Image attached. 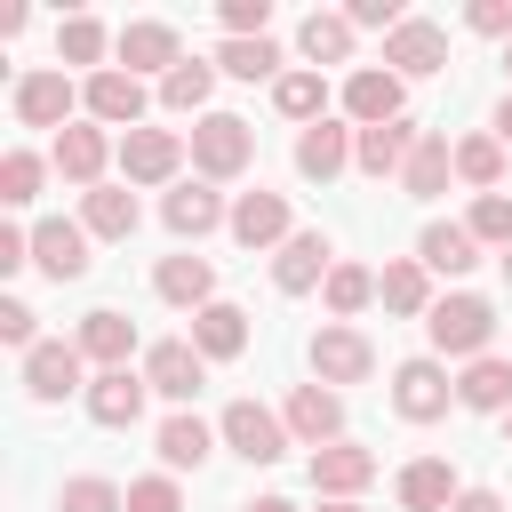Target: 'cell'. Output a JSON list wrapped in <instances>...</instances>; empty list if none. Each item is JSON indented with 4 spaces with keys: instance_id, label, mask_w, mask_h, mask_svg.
<instances>
[{
    "instance_id": "obj_1",
    "label": "cell",
    "mask_w": 512,
    "mask_h": 512,
    "mask_svg": "<svg viewBox=\"0 0 512 512\" xmlns=\"http://www.w3.org/2000/svg\"><path fill=\"white\" fill-rule=\"evenodd\" d=\"M424 336H432V352L440 360H488V336H496V312H488V296H440L432 312H424Z\"/></svg>"
},
{
    "instance_id": "obj_2",
    "label": "cell",
    "mask_w": 512,
    "mask_h": 512,
    "mask_svg": "<svg viewBox=\"0 0 512 512\" xmlns=\"http://www.w3.org/2000/svg\"><path fill=\"white\" fill-rule=\"evenodd\" d=\"M256 160V128L240 120V112H208L200 128H192V168H200V184H224V176H240Z\"/></svg>"
},
{
    "instance_id": "obj_3",
    "label": "cell",
    "mask_w": 512,
    "mask_h": 512,
    "mask_svg": "<svg viewBox=\"0 0 512 512\" xmlns=\"http://www.w3.org/2000/svg\"><path fill=\"white\" fill-rule=\"evenodd\" d=\"M376 376V344L360 336V328H344V320H328L320 336H312V384H368Z\"/></svg>"
},
{
    "instance_id": "obj_4",
    "label": "cell",
    "mask_w": 512,
    "mask_h": 512,
    "mask_svg": "<svg viewBox=\"0 0 512 512\" xmlns=\"http://www.w3.org/2000/svg\"><path fill=\"white\" fill-rule=\"evenodd\" d=\"M216 432H224V448L248 456V464H280V456H288V416H272L264 400H232Z\"/></svg>"
},
{
    "instance_id": "obj_5",
    "label": "cell",
    "mask_w": 512,
    "mask_h": 512,
    "mask_svg": "<svg viewBox=\"0 0 512 512\" xmlns=\"http://www.w3.org/2000/svg\"><path fill=\"white\" fill-rule=\"evenodd\" d=\"M448 400H456V384H448L440 360H400V368H392V408H400L408 424H440Z\"/></svg>"
},
{
    "instance_id": "obj_6",
    "label": "cell",
    "mask_w": 512,
    "mask_h": 512,
    "mask_svg": "<svg viewBox=\"0 0 512 512\" xmlns=\"http://www.w3.org/2000/svg\"><path fill=\"white\" fill-rule=\"evenodd\" d=\"M112 48H120V72H136V80H144V72H160V80H168V72L184 64V40H176V24H160V16H136V24H120V40H112Z\"/></svg>"
},
{
    "instance_id": "obj_7",
    "label": "cell",
    "mask_w": 512,
    "mask_h": 512,
    "mask_svg": "<svg viewBox=\"0 0 512 512\" xmlns=\"http://www.w3.org/2000/svg\"><path fill=\"white\" fill-rule=\"evenodd\" d=\"M144 392H152V384H144V368H96L80 400H88V416H96L104 432H128V424L144 416Z\"/></svg>"
},
{
    "instance_id": "obj_8",
    "label": "cell",
    "mask_w": 512,
    "mask_h": 512,
    "mask_svg": "<svg viewBox=\"0 0 512 512\" xmlns=\"http://www.w3.org/2000/svg\"><path fill=\"white\" fill-rule=\"evenodd\" d=\"M80 104H88V120H96V128H136V120H144V80H136V72H120V64H104V72H88Z\"/></svg>"
},
{
    "instance_id": "obj_9",
    "label": "cell",
    "mask_w": 512,
    "mask_h": 512,
    "mask_svg": "<svg viewBox=\"0 0 512 512\" xmlns=\"http://www.w3.org/2000/svg\"><path fill=\"white\" fill-rule=\"evenodd\" d=\"M184 168V136L176 128H128L120 136V176L128 184H168Z\"/></svg>"
},
{
    "instance_id": "obj_10",
    "label": "cell",
    "mask_w": 512,
    "mask_h": 512,
    "mask_svg": "<svg viewBox=\"0 0 512 512\" xmlns=\"http://www.w3.org/2000/svg\"><path fill=\"white\" fill-rule=\"evenodd\" d=\"M144 384H152L160 400H192V392L208 384V360H200V344H192V336H168V344H152V352H144Z\"/></svg>"
},
{
    "instance_id": "obj_11",
    "label": "cell",
    "mask_w": 512,
    "mask_h": 512,
    "mask_svg": "<svg viewBox=\"0 0 512 512\" xmlns=\"http://www.w3.org/2000/svg\"><path fill=\"white\" fill-rule=\"evenodd\" d=\"M288 440H304V448H336V440H344V392H328V384H296V392H288Z\"/></svg>"
},
{
    "instance_id": "obj_12",
    "label": "cell",
    "mask_w": 512,
    "mask_h": 512,
    "mask_svg": "<svg viewBox=\"0 0 512 512\" xmlns=\"http://www.w3.org/2000/svg\"><path fill=\"white\" fill-rule=\"evenodd\" d=\"M72 104H80V88H72L64 72H24V80H16V120H24V128H56V136H64V128H72Z\"/></svg>"
},
{
    "instance_id": "obj_13",
    "label": "cell",
    "mask_w": 512,
    "mask_h": 512,
    "mask_svg": "<svg viewBox=\"0 0 512 512\" xmlns=\"http://www.w3.org/2000/svg\"><path fill=\"white\" fill-rule=\"evenodd\" d=\"M328 272H336V248H328V232H296V240L272 256V288H280V296L328 288Z\"/></svg>"
},
{
    "instance_id": "obj_14",
    "label": "cell",
    "mask_w": 512,
    "mask_h": 512,
    "mask_svg": "<svg viewBox=\"0 0 512 512\" xmlns=\"http://www.w3.org/2000/svg\"><path fill=\"white\" fill-rule=\"evenodd\" d=\"M80 344H32L24 352V392L48 408V400H64V392H88V376H80Z\"/></svg>"
},
{
    "instance_id": "obj_15",
    "label": "cell",
    "mask_w": 512,
    "mask_h": 512,
    "mask_svg": "<svg viewBox=\"0 0 512 512\" xmlns=\"http://www.w3.org/2000/svg\"><path fill=\"white\" fill-rule=\"evenodd\" d=\"M440 64H448V32L424 24V16H408V24L384 40V72H400V80H424V72H440Z\"/></svg>"
},
{
    "instance_id": "obj_16",
    "label": "cell",
    "mask_w": 512,
    "mask_h": 512,
    "mask_svg": "<svg viewBox=\"0 0 512 512\" xmlns=\"http://www.w3.org/2000/svg\"><path fill=\"white\" fill-rule=\"evenodd\" d=\"M376 480V448H360V440H336V448H312V488L320 496H360Z\"/></svg>"
},
{
    "instance_id": "obj_17",
    "label": "cell",
    "mask_w": 512,
    "mask_h": 512,
    "mask_svg": "<svg viewBox=\"0 0 512 512\" xmlns=\"http://www.w3.org/2000/svg\"><path fill=\"white\" fill-rule=\"evenodd\" d=\"M104 152H112V136H104L96 120H72V128L56 136V176L80 184V192H96V184H104Z\"/></svg>"
},
{
    "instance_id": "obj_18",
    "label": "cell",
    "mask_w": 512,
    "mask_h": 512,
    "mask_svg": "<svg viewBox=\"0 0 512 512\" xmlns=\"http://www.w3.org/2000/svg\"><path fill=\"white\" fill-rule=\"evenodd\" d=\"M416 144H424V136H416L408 120H384V128H360V136H352V168L384 184V176H400V168H408V152H416Z\"/></svg>"
},
{
    "instance_id": "obj_19",
    "label": "cell",
    "mask_w": 512,
    "mask_h": 512,
    "mask_svg": "<svg viewBox=\"0 0 512 512\" xmlns=\"http://www.w3.org/2000/svg\"><path fill=\"white\" fill-rule=\"evenodd\" d=\"M160 216H168V232H176V240H208L216 224H232V208H224V192H216V184H176V192L160 200Z\"/></svg>"
},
{
    "instance_id": "obj_20",
    "label": "cell",
    "mask_w": 512,
    "mask_h": 512,
    "mask_svg": "<svg viewBox=\"0 0 512 512\" xmlns=\"http://www.w3.org/2000/svg\"><path fill=\"white\" fill-rule=\"evenodd\" d=\"M232 240L240 248H288L296 232H288V200L280 192H240L232 200Z\"/></svg>"
},
{
    "instance_id": "obj_21",
    "label": "cell",
    "mask_w": 512,
    "mask_h": 512,
    "mask_svg": "<svg viewBox=\"0 0 512 512\" xmlns=\"http://www.w3.org/2000/svg\"><path fill=\"white\" fill-rule=\"evenodd\" d=\"M32 264H40L48 280H80V272H88V224H64V216L32 224Z\"/></svg>"
},
{
    "instance_id": "obj_22",
    "label": "cell",
    "mask_w": 512,
    "mask_h": 512,
    "mask_svg": "<svg viewBox=\"0 0 512 512\" xmlns=\"http://www.w3.org/2000/svg\"><path fill=\"white\" fill-rule=\"evenodd\" d=\"M344 112H352L360 128H384V120H400V72H384V64H360V72L344 80Z\"/></svg>"
},
{
    "instance_id": "obj_23",
    "label": "cell",
    "mask_w": 512,
    "mask_h": 512,
    "mask_svg": "<svg viewBox=\"0 0 512 512\" xmlns=\"http://www.w3.org/2000/svg\"><path fill=\"white\" fill-rule=\"evenodd\" d=\"M352 136H360V128H336V120H312V128L296 136V168H304L312 184H328V176H344V168H352Z\"/></svg>"
},
{
    "instance_id": "obj_24",
    "label": "cell",
    "mask_w": 512,
    "mask_h": 512,
    "mask_svg": "<svg viewBox=\"0 0 512 512\" xmlns=\"http://www.w3.org/2000/svg\"><path fill=\"white\" fill-rule=\"evenodd\" d=\"M152 288H160L168 304H184V312H208V304H216V272H208V256H160Z\"/></svg>"
},
{
    "instance_id": "obj_25",
    "label": "cell",
    "mask_w": 512,
    "mask_h": 512,
    "mask_svg": "<svg viewBox=\"0 0 512 512\" xmlns=\"http://www.w3.org/2000/svg\"><path fill=\"white\" fill-rule=\"evenodd\" d=\"M80 352H88L96 368H128V352H136V320L112 312V304H96V312L80 320Z\"/></svg>"
},
{
    "instance_id": "obj_26",
    "label": "cell",
    "mask_w": 512,
    "mask_h": 512,
    "mask_svg": "<svg viewBox=\"0 0 512 512\" xmlns=\"http://www.w3.org/2000/svg\"><path fill=\"white\" fill-rule=\"evenodd\" d=\"M192 344H200V360H240L248 352V312L216 296L208 312H192Z\"/></svg>"
},
{
    "instance_id": "obj_27",
    "label": "cell",
    "mask_w": 512,
    "mask_h": 512,
    "mask_svg": "<svg viewBox=\"0 0 512 512\" xmlns=\"http://www.w3.org/2000/svg\"><path fill=\"white\" fill-rule=\"evenodd\" d=\"M392 488H400V504H408V512H448V504L464 496V488H456V472H448L440 456H416V464H400V480H392Z\"/></svg>"
},
{
    "instance_id": "obj_28",
    "label": "cell",
    "mask_w": 512,
    "mask_h": 512,
    "mask_svg": "<svg viewBox=\"0 0 512 512\" xmlns=\"http://www.w3.org/2000/svg\"><path fill=\"white\" fill-rule=\"evenodd\" d=\"M80 224H88V240H128V232H136V192H128V184L80 192Z\"/></svg>"
},
{
    "instance_id": "obj_29",
    "label": "cell",
    "mask_w": 512,
    "mask_h": 512,
    "mask_svg": "<svg viewBox=\"0 0 512 512\" xmlns=\"http://www.w3.org/2000/svg\"><path fill=\"white\" fill-rule=\"evenodd\" d=\"M416 264L424 272H472L480 264V240H472V224H424V240H416Z\"/></svg>"
},
{
    "instance_id": "obj_30",
    "label": "cell",
    "mask_w": 512,
    "mask_h": 512,
    "mask_svg": "<svg viewBox=\"0 0 512 512\" xmlns=\"http://www.w3.org/2000/svg\"><path fill=\"white\" fill-rule=\"evenodd\" d=\"M208 456H216V432H208L192 408H176V416L160 424V464H168V472H200Z\"/></svg>"
},
{
    "instance_id": "obj_31",
    "label": "cell",
    "mask_w": 512,
    "mask_h": 512,
    "mask_svg": "<svg viewBox=\"0 0 512 512\" xmlns=\"http://www.w3.org/2000/svg\"><path fill=\"white\" fill-rule=\"evenodd\" d=\"M448 176H456V144L448 136H424L408 152V168H400V192L408 200H432V192H448Z\"/></svg>"
},
{
    "instance_id": "obj_32",
    "label": "cell",
    "mask_w": 512,
    "mask_h": 512,
    "mask_svg": "<svg viewBox=\"0 0 512 512\" xmlns=\"http://www.w3.org/2000/svg\"><path fill=\"white\" fill-rule=\"evenodd\" d=\"M376 296H384V312H400V320H424V312H432V280H424L416 256L384 264V272H376Z\"/></svg>"
},
{
    "instance_id": "obj_33",
    "label": "cell",
    "mask_w": 512,
    "mask_h": 512,
    "mask_svg": "<svg viewBox=\"0 0 512 512\" xmlns=\"http://www.w3.org/2000/svg\"><path fill=\"white\" fill-rule=\"evenodd\" d=\"M456 400L480 408V416H504V408H512V360H496V352L472 360V368L456 376Z\"/></svg>"
},
{
    "instance_id": "obj_34",
    "label": "cell",
    "mask_w": 512,
    "mask_h": 512,
    "mask_svg": "<svg viewBox=\"0 0 512 512\" xmlns=\"http://www.w3.org/2000/svg\"><path fill=\"white\" fill-rule=\"evenodd\" d=\"M296 48L312 56V72H320V64H352V16L312 8V16H304V32H296Z\"/></svg>"
},
{
    "instance_id": "obj_35",
    "label": "cell",
    "mask_w": 512,
    "mask_h": 512,
    "mask_svg": "<svg viewBox=\"0 0 512 512\" xmlns=\"http://www.w3.org/2000/svg\"><path fill=\"white\" fill-rule=\"evenodd\" d=\"M272 104L312 128V120H328V80H320L312 64H304V72H280V80H272Z\"/></svg>"
},
{
    "instance_id": "obj_36",
    "label": "cell",
    "mask_w": 512,
    "mask_h": 512,
    "mask_svg": "<svg viewBox=\"0 0 512 512\" xmlns=\"http://www.w3.org/2000/svg\"><path fill=\"white\" fill-rule=\"evenodd\" d=\"M208 88H216V64H176V72L160 80V104H168V112H200V120H208Z\"/></svg>"
},
{
    "instance_id": "obj_37",
    "label": "cell",
    "mask_w": 512,
    "mask_h": 512,
    "mask_svg": "<svg viewBox=\"0 0 512 512\" xmlns=\"http://www.w3.org/2000/svg\"><path fill=\"white\" fill-rule=\"evenodd\" d=\"M216 64H224L232 80H280V48H272V40H224Z\"/></svg>"
},
{
    "instance_id": "obj_38",
    "label": "cell",
    "mask_w": 512,
    "mask_h": 512,
    "mask_svg": "<svg viewBox=\"0 0 512 512\" xmlns=\"http://www.w3.org/2000/svg\"><path fill=\"white\" fill-rule=\"evenodd\" d=\"M456 176H464L472 192H496V176H504V144H496V136H464V144H456Z\"/></svg>"
},
{
    "instance_id": "obj_39",
    "label": "cell",
    "mask_w": 512,
    "mask_h": 512,
    "mask_svg": "<svg viewBox=\"0 0 512 512\" xmlns=\"http://www.w3.org/2000/svg\"><path fill=\"white\" fill-rule=\"evenodd\" d=\"M320 296H328V312H336V320H352V312H360V304L376 296V272H368V264H336Z\"/></svg>"
},
{
    "instance_id": "obj_40",
    "label": "cell",
    "mask_w": 512,
    "mask_h": 512,
    "mask_svg": "<svg viewBox=\"0 0 512 512\" xmlns=\"http://www.w3.org/2000/svg\"><path fill=\"white\" fill-rule=\"evenodd\" d=\"M64 512H128V488H112V480H96V472H80V480H64V496H56Z\"/></svg>"
},
{
    "instance_id": "obj_41",
    "label": "cell",
    "mask_w": 512,
    "mask_h": 512,
    "mask_svg": "<svg viewBox=\"0 0 512 512\" xmlns=\"http://www.w3.org/2000/svg\"><path fill=\"white\" fill-rule=\"evenodd\" d=\"M56 56H64V64H96V56H104V24H96V16H64V24H56Z\"/></svg>"
},
{
    "instance_id": "obj_42",
    "label": "cell",
    "mask_w": 512,
    "mask_h": 512,
    "mask_svg": "<svg viewBox=\"0 0 512 512\" xmlns=\"http://www.w3.org/2000/svg\"><path fill=\"white\" fill-rule=\"evenodd\" d=\"M464 224H472V240H496V248H512V200H504V192H480Z\"/></svg>"
},
{
    "instance_id": "obj_43",
    "label": "cell",
    "mask_w": 512,
    "mask_h": 512,
    "mask_svg": "<svg viewBox=\"0 0 512 512\" xmlns=\"http://www.w3.org/2000/svg\"><path fill=\"white\" fill-rule=\"evenodd\" d=\"M216 24H224V40H264L272 0H224V8H216Z\"/></svg>"
},
{
    "instance_id": "obj_44",
    "label": "cell",
    "mask_w": 512,
    "mask_h": 512,
    "mask_svg": "<svg viewBox=\"0 0 512 512\" xmlns=\"http://www.w3.org/2000/svg\"><path fill=\"white\" fill-rule=\"evenodd\" d=\"M32 192H40V152H8V160H0V200L24 208Z\"/></svg>"
},
{
    "instance_id": "obj_45",
    "label": "cell",
    "mask_w": 512,
    "mask_h": 512,
    "mask_svg": "<svg viewBox=\"0 0 512 512\" xmlns=\"http://www.w3.org/2000/svg\"><path fill=\"white\" fill-rule=\"evenodd\" d=\"M128 512H184V488H176L168 472H152V480H128Z\"/></svg>"
},
{
    "instance_id": "obj_46",
    "label": "cell",
    "mask_w": 512,
    "mask_h": 512,
    "mask_svg": "<svg viewBox=\"0 0 512 512\" xmlns=\"http://www.w3.org/2000/svg\"><path fill=\"white\" fill-rule=\"evenodd\" d=\"M32 320H40V312L8 296V304H0V344H16V352H32V344H40V328H32Z\"/></svg>"
},
{
    "instance_id": "obj_47",
    "label": "cell",
    "mask_w": 512,
    "mask_h": 512,
    "mask_svg": "<svg viewBox=\"0 0 512 512\" xmlns=\"http://www.w3.org/2000/svg\"><path fill=\"white\" fill-rule=\"evenodd\" d=\"M464 24H472V32H488V40H504V48H512V0H472V8H464Z\"/></svg>"
},
{
    "instance_id": "obj_48",
    "label": "cell",
    "mask_w": 512,
    "mask_h": 512,
    "mask_svg": "<svg viewBox=\"0 0 512 512\" xmlns=\"http://www.w3.org/2000/svg\"><path fill=\"white\" fill-rule=\"evenodd\" d=\"M32 264V232L24 224H0V272H24Z\"/></svg>"
},
{
    "instance_id": "obj_49",
    "label": "cell",
    "mask_w": 512,
    "mask_h": 512,
    "mask_svg": "<svg viewBox=\"0 0 512 512\" xmlns=\"http://www.w3.org/2000/svg\"><path fill=\"white\" fill-rule=\"evenodd\" d=\"M448 512H504V496H496V488H464Z\"/></svg>"
},
{
    "instance_id": "obj_50",
    "label": "cell",
    "mask_w": 512,
    "mask_h": 512,
    "mask_svg": "<svg viewBox=\"0 0 512 512\" xmlns=\"http://www.w3.org/2000/svg\"><path fill=\"white\" fill-rule=\"evenodd\" d=\"M496 144H504V152H512V96H504V104H496Z\"/></svg>"
},
{
    "instance_id": "obj_51",
    "label": "cell",
    "mask_w": 512,
    "mask_h": 512,
    "mask_svg": "<svg viewBox=\"0 0 512 512\" xmlns=\"http://www.w3.org/2000/svg\"><path fill=\"white\" fill-rule=\"evenodd\" d=\"M248 512H296V504H288V496H256Z\"/></svg>"
},
{
    "instance_id": "obj_52",
    "label": "cell",
    "mask_w": 512,
    "mask_h": 512,
    "mask_svg": "<svg viewBox=\"0 0 512 512\" xmlns=\"http://www.w3.org/2000/svg\"><path fill=\"white\" fill-rule=\"evenodd\" d=\"M320 512H360V504H344V496H320Z\"/></svg>"
},
{
    "instance_id": "obj_53",
    "label": "cell",
    "mask_w": 512,
    "mask_h": 512,
    "mask_svg": "<svg viewBox=\"0 0 512 512\" xmlns=\"http://www.w3.org/2000/svg\"><path fill=\"white\" fill-rule=\"evenodd\" d=\"M504 448H512V408H504Z\"/></svg>"
},
{
    "instance_id": "obj_54",
    "label": "cell",
    "mask_w": 512,
    "mask_h": 512,
    "mask_svg": "<svg viewBox=\"0 0 512 512\" xmlns=\"http://www.w3.org/2000/svg\"><path fill=\"white\" fill-rule=\"evenodd\" d=\"M504 280H512V248H504Z\"/></svg>"
},
{
    "instance_id": "obj_55",
    "label": "cell",
    "mask_w": 512,
    "mask_h": 512,
    "mask_svg": "<svg viewBox=\"0 0 512 512\" xmlns=\"http://www.w3.org/2000/svg\"><path fill=\"white\" fill-rule=\"evenodd\" d=\"M504 72H512V48H504Z\"/></svg>"
}]
</instances>
